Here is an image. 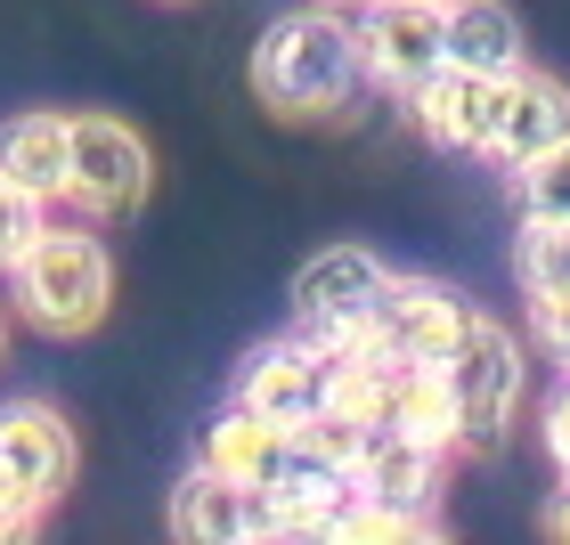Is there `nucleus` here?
Here are the masks:
<instances>
[{
    "mask_svg": "<svg viewBox=\"0 0 570 545\" xmlns=\"http://www.w3.org/2000/svg\"><path fill=\"white\" fill-rule=\"evenodd\" d=\"M358 24L351 9H326V0H302L294 17H277L262 49H253V98L277 122H326L351 107L358 90Z\"/></svg>",
    "mask_w": 570,
    "mask_h": 545,
    "instance_id": "obj_1",
    "label": "nucleus"
},
{
    "mask_svg": "<svg viewBox=\"0 0 570 545\" xmlns=\"http://www.w3.org/2000/svg\"><path fill=\"white\" fill-rule=\"evenodd\" d=\"M9 277H17V318L58 334V343L107 326V309H115V261L90 228H41L9 261Z\"/></svg>",
    "mask_w": 570,
    "mask_h": 545,
    "instance_id": "obj_2",
    "label": "nucleus"
},
{
    "mask_svg": "<svg viewBox=\"0 0 570 545\" xmlns=\"http://www.w3.org/2000/svg\"><path fill=\"white\" fill-rule=\"evenodd\" d=\"M440 375H449V392H456V448H464V456L505 448L513 415H522V392H530V350H522V334L498 326L489 309H473L464 334H456V350L440 358Z\"/></svg>",
    "mask_w": 570,
    "mask_h": 545,
    "instance_id": "obj_3",
    "label": "nucleus"
},
{
    "mask_svg": "<svg viewBox=\"0 0 570 545\" xmlns=\"http://www.w3.org/2000/svg\"><path fill=\"white\" fill-rule=\"evenodd\" d=\"M383 285H392V261L367 245H326L309 252L294 269V326L318 343L326 358H343L367 343V309L383 301Z\"/></svg>",
    "mask_w": 570,
    "mask_h": 545,
    "instance_id": "obj_4",
    "label": "nucleus"
},
{
    "mask_svg": "<svg viewBox=\"0 0 570 545\" xmlns=\"http://www.w3.org/2000/svg\"><path fill=\"white\" fill-rule=\"evenodd\" d=\"M155 188V147L122 115H73V171L66 204L82 220H131Z\"/></svg>",
    "mask_w": 570,
    "mask_h": 545,
    "instance_id": "obj_5",
    "label": "nucleus"
},
{
    "mask_svg": "<svg viewBox=\"0 0 570 545\" xmlns=\"http://www.w3.org/2000/svg\"><path fill=\"white\" fill-rule=\"evenodd\" d=\"M464 318H473V301L456 294V285H432V277H400L383 285V301L367 309V343L375 358H392V367H440V358L456 350Z\"/></svg>",
    "mask_w": 570,
    "mask_h": 545,
    "instance_id": "obj_6",
    "label": "nucleus"
},
{
    "mask_svg": "<svg viewBox=\"0 0 570 545\" xmlns=\"http://www.w3.org/2000/svg\"><path fill=\"white\" fill-rule=\"evenodd\" d=\"M82 473V439L49 399H9L0 407V488H17L33 513H49Z\"/></svg>",
    "mask_w": 570,
    "mask_h": 545,
    "instance_id": "obj_7",
    "label": "nucleus"
},
{
    "mask_svg": "<svg viewBox=\"0 0 570 545\" xmlns=\"http://www.w3.org/2000/svg\"><path fill=\"white\" fill-rule=\"evenodd\" d=\"M505 90L513 73H473V66H432L416 90H407V107H416V131L432 147H456V155H489L505 122Z\"/></svg>",
    "mask_w": 570,
    "mask_h": 545,
    "instance_id": "obj_8",
    "label": "nucleus"
},
{
    "mask_svg": "<svg viewBox=\"0 0 570 545\" xmlns=\"http://www.w3.org/2000/svg\"><path fill=\"white\" fill-rule=\"evenodd\" d=\"M351 24H358V66H367L383 90H400V98L416 90L432 66H449L440 0H367Z\"/></svg>",
    "mask_w": 570,
    "mask_h": 545,
    "instance_id": "obj_9",
    "label": "nucleus"
},
{
    "mask_svg": "<svg viewBox=\"0 0 570 545\" xmlns=\"http://www.w3.org/2000/svg\"><path fill=\"white\" fill-rule=\"evenodd\" d=\"M326 367H334V358L294 326V334L262 343V350H253L245 367H237V407L269 415V424H285V432H302L309 415L326 407Z\"/></svg>",
    "mask_w": 570,
    "mask_h": 545,
    "instance_id": "obj_10",
    "label": "nucleus"
},
{
    "mask_svg": "<svg viewBox=\"0 0 570 545\" xmlns=\"http://www.w3.org/2000/svg\"><path fill=\"white\" fill-rule=\"evenodd\" d=\"M171 537H188V545L269 537V505H262V488H245V480L213 473V464H196V473L171 488Z\"/></svg>",
    "mask_w": 570,
    "mask_h": 545,
    "instance_id": "obj_11",
    "label": "nucleus"
},
{
    "mask_svg": "<svg viewBox=\"0 0 570 545\" xmlns=\"http://www.w3.org/2000/svg\"><path fill=\"white\" fill-rule=\"evenodd\" d=\"M440 473H449V448H424V439H407V432H375L351 480H358V497H367V505L440 513Z\"/></svg>",
    "mask_w": 570,
    "mask_h": 545,
    "instance_id": "obj_12",
    "label": "nucleus"
},
{
    "mask_svg": "<svg viewBox=\"0 0 570 545\" xmlns=\"http://www.w3.org/2000/svg\"><path fill=\"white\" fill-rule=\"evenodd\" d=\"M562 139H570V90L554 82V73L522 66L513 90H505V122H498V139H489V164L522 171V164H538V155L562 147Z\"/></svg>",
    "mask_w": 570,
    "mask_h": 545,
    "instance_id": "obj_13",
    "label": "nucleus"
},
{
    "mask_svg": "<svg viewBox=\"0 0 570 545\" xmlns=\"http://www.w3.org/2000/svg\"><path fill=\"white\" fill-rule=\"evenodd\" d=\"M294 456H302V439L285 424H269V415H253V407H228L220 424L204 432V456L196 464H213V473L245 480V488H269V480L294 473Z\"/></svg>",
    "mask_w": 570,
    "mask_h": 545,
    "instance_id": "obj_14",
    "label": "nucleus"
},
{
    "mask_svg": "<svg viewBox=\"0 0 570 545\" xmlns=\"http://www.w3.org/2000/svg\"><path fill=\"white\" fill-rule=\"evenodd\" d=\"M0 171H9L17 188H33L41 204H66L73 115H17V122H0Z\"/></svg>",
    "mask_w": 570,
    "mask_h": 545,
    "instance_id": "obj_15",
    "label": "nucleus"
},
{
    "mask_svg": "<svg viewBox=\"0 0 570 545\" xmlns=\"http://www.w3.org/2000/svg\"><path fill=\"white\" fill-rule=\"evenodd\" d=\"M440 41H449V66L473 73H522V24H513L505 0H440Z\"/></svg>",
    "mask_w": 570,
    "mask_h": 545,
    "instance_id": "obj_16",
    "label": "nucleus"
},
{
    "mask_svg": "<svg viewBox=\"0 0 570 545\" xmlns=\"http://www.w3.org/2000/svg\"><path fill=\"white\" fill-rule=\"evenodd\" d=\"M383 432H407V439H424V448L456 456V392H449V375H440V367H400Z\"/></svg>",
    "mask_w": 570,
    "mask_h": 545,
    "instance_id": "obj_17",
    "label": "nucleus"
},
{
    "mask_svg": "<svg viewBox=\"0 0 570 545\" xmlns=\"http://www.w3.org/2000/svg\"><path fill=\"white\" fill-rule=\"evenodd\" d=\"M513 285H522V294H570V220L522 212V237H513Z\"/></svg>",
    "mask_w": 570,
    "mask_h": 545,
    "instance_id": "obj_18",
    "label": "nucleus"
},
{
    "mask_svg": "<svg viewBox=\"0 0 570 545\" xmlns=\"http://www.w3.org/2000/svg\"><path fill=\"white\" fill-rule=\"evenodd\" d=\"M513 179H522V212L570 220V139H562V147H547V155H538V164H522Z\"/></svg>",
    "mask_w": 570,
    "mask_h": 545,
    "instance_id": "obj_19",
    "label": "nucleus"
},
{
    "mask_svg": "<svg viewBox=\"0 0 570 545\" xmlns=\"http://www.w3.org/2000/svg\"><path fill=\"white\" fill-rule=\"evenodd\" d=\"M41 228H49V204H41L33 188H17L9 171H0V269H9L17 252L41 237Z\"/></svg>",
    "mask_w": 570,
    "mask_h": 545,
    "instance_id": "obj_20",
    "label": "nucleus"
},
{
    "mask_svg": "<svg viewBox=\"0 0 570 545\" xmlns=\"http://www.w3.org/2000/svg\"><path fill=\"white\" fill-rule=\"evenodd\" d=\"M530 343L570 375V294H530Z\"/></svg>",
    "mask_w": 570,
    "mask_h": 545,
    "instance_id": "obj_21",
    "label": "nucleus"
},
{
    "mask_svg": "<svg viewBox=\"0 0 570 545\" xmlns=\"http://www.w3.org/2000/svg\"><path fill=\"white\" fill-rule=\"evenodd\" d=\"M538 439H547V456H554V473L570 480V375H562V392L538 407Z\"/></svg>",
    "mask_w": 570,
    "mask_h": 545,
    "instance_id": "obj_22",
    "label": "nucleus"
},
{
    "mask_svg": "<svg viewBox=\"0 0 570 545\" xmlns=\"http://www.w3.org/2000/svg\"><path fill=\"white\" fill-rule=\"evenodd\" d=\"M41 529V513L17 497V488H0V545H17V537H33Z\"/></svg>",
    "mask_w": 570,
    "mask_h": 545,
    "instance_id": "obj_23",
    "label": "nucleus"
},
{
    "mask_svg": "<svg viewBox=\"0 0 570 545\" xmlns=\"http://www.w3.org/2000/svg\"><path fill=\"white\" fill-rule=\"evenodd\" d=\"M547 537H562V545H570V480H562V497L547 505Z\"/></svg>",
    "mask_w": 570,
    "mask_h": 545,
    "instance_id": "obj_24",
    "label": "nucleus"
},
{
    "mask_svg": "<svg viewBox=\"0 0 570 545\" xmlns=\"http://www.w3.org/2000/svg\"><path fill=\"white\" fill-rule=\"evenodd\" d=\"M326 9H367V0H326Z\"/></svg>",
    "mask_w": 570,
    "mask_h": 545,
    "instance_id": "obj_25",
    "label": "nucleus"
},
{
    "mask_svg": "<svg viewBox=\"0 0 570 545\" xmlns=\"http://www.w3.org/2000/svg\"><path fill=\"white\" fill-rule=\"evenodd\" d=\"M0 350H9V318H0Z\"/></svg>",
    "mask_w": 570,
    "mask_h": 545,
    "instance_id": "obj_26",
    "label": "nucleus"
},
{
    "mask_svg": "<svg viewBox=\"0 0 570 545\" xmlns=\"http://www.w3.org/2000/svg\"><path fill=\"white\" fill-rule=\"evenodd\" d=\"M171 9H179V0H171Z\"/></svg>",
    "mask_w": 570,
    "mask_h": 545,
    "instance_id": "obj_27",
    "label": "nucleus"
}]
</instances>
